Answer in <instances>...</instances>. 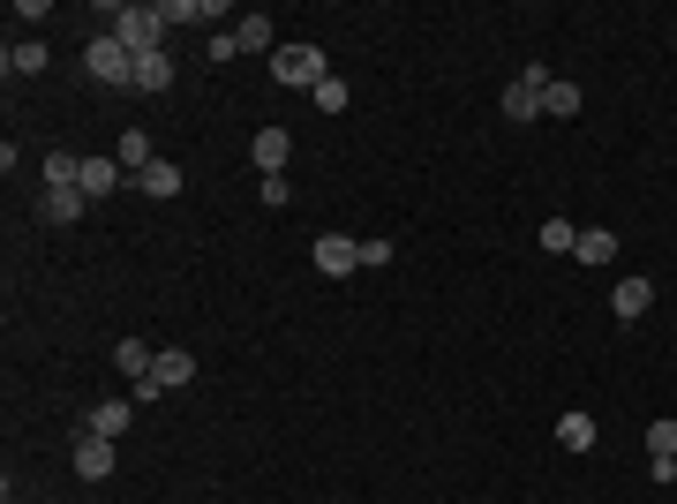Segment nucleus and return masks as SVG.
Wrapping results in <instances>:
<instances>
[{"label":"nucleus","mask_w":677,"mask_h":504,"mask_svg":"<svg viewBox=\"0 0 677 504\" xmlns=\"http://www.w3.org/2000/svg\"><path fill=\"white\" fill-rule=\"evenodd\" d=\"M309 98H316V114H346V84H338V76H324Z\"/></svg>","instance_id":"nucleus-25"},{"label":"nucleus","mask_w":677,"mask_h":504,"mask_svg":"<svg viewBox=\"0 0 677 504\" xmlns=\"http://www.w3.org/2000/svg\"><path fill=\"white\" fill-rule=\"evenodd\" d=\"M114 362H121V377L136 384V377H151V362H159V354H151L143 339H121V346H114Z\"/></svg>","instance_id":"nucleus-19"},{"label":"nucleus","mask_w":677,"mask_h":504,"mask_svg":"<svg viewBox=\"0 0 677 504\" xmlns=\"http://www.w3.org/2000/svg\"><path fill=\"white\" fill-rule=\"evenodd\" d=\"M542 249H550V256H572V249H580V234H572L565 218H550V226H542Z\"/></svg>","instance_id":"nucleus-23"},{"label":"nucleus","mask_w":677,"mask_h":504,"mask_svg":"<svg viewBox=\"0 0 677 504\" xmlns=\"http://www.w3.org/2000/svg\"><path fill=\"white\" fill-rule=\"evenodd\" d=\"M84 189H45L39 196V218H53V226H76V218H84Z\"/></svg>","instance_id":"nucleus-14"},{"label":"nucleus","mask_w":677,"mask_h":504,"mask_svg":"<svg viewBox=\"0 0 677 504\" xmlns=\"http://www.w3.org/2000/svg\"><path fill=\"white\" fill-rule=\"evenodd\" d=\"M136 98H159V90H173V53L166 45H159V53H143V61H136Z\"/></svg>","instance_id":"nucleus-8"},{"label":"nucleus","mask_w":677,"mask_h":504,"mask_svg":"<svg viewBox=\"0 0 677 504\" xmlns=\"http://www.w3.org/2000/svg\"><path fill=\"white\" fill-rule=\"evenodd\" d=\"M287 151H294V136H287V128H256V143H249L256 173H287Z\"/></svg>","instance_id":"nucleus-10"},{"label":"nucleus","mask_w":677,"mask_h":504,"mask_svg":"<svg viewBox=\"0 0 677 504\" xmlns=\"http://www.w3.org/2000/svg\"><path fill=\"white\" fill-rule=\"evenodd\" d=\"M324 76H332V68H324V45H279V53H271V84L316 90Z\"/></svg>","instance_id":"nucleus-3"},{"label":"nucleus","mask_w":677,"mask_h":504,"mask_svg":"<svg viewBox=\"0 0 677 504\" xmlns=\"http://www.w3.org/2000/svg\"><path fill=\"white\" fill-rule=\"evenodd\" d=\"M84 76L98 90H128V84H136V53H128L114 31H98V39L84 45Z\"/></svg>","instance_id":"nucleus-1"},{"label":"nucleus","mask_w":677,"mask_h":504,"mask_svg":"<svg viewBox=\"0 0 677 504\" xmlns=\"http://www.w3.org/2000/svg\"><path fill=\"white\" fill-rule=\"evenodd\" d=\"M580 264H610V256H617V234H602V226H588V234H580Z\"/></svg>","instance_id":"nucleus-21"},{"label":"nucleus","mask_w":677,"mask_h":504,"mask_svg":"<svg viewBox=\"0 0 677 504\" xmlns=\"http://www.w3.org/2000/svg\"><path fill=\"white\" fill-rule=\"evenodd\" d=\"M557 444H565V452H594V415H580V407L557 415Z\"/></svg>","instance_id":"nucleus-16"},{"label":"nucleus","mask_w":677,"mask_h":504,"mask_svg":"<svg viewBox=\"0 0 677 504\" xmlns=\"http://www.w3.org/2000/svg\"><path fill=\"white\" fill-rule=\"evenodd\" d=\"M128 421H136V399H98L84 415V429L90 437H128Z\"/></svg>","instance_id":"nucleus-11"},{"label":"nucleus","mask_w":677,"mask_h":504,"mask_svg":"<svg viewBox=\"0 0 677 504\" xmlns=\"http://www.w3.org/2000/svg\"><path fill=\"white\" fill-rule=\"evenodd\" d=\"M114 39L143 61V53H159V39H166V8H143V0H128V8H114Z\"/></svg>","instance_id":"nucleus-2"},{"label":"nucleus","mask_w":677,"mask_h":504,"mask_svg":"<svg viewBox=\"0 0 677 504\" xmlns=\"http://www.w3.org/2000/svg\"><path fill=\"white\" fill-rule=\"evenodd\" d=\"M316 271H324V279H346V271H362V242H354V234H316Z\"/></svg>","instance_id":"nucleus-6"},{"label":"nucleus","mask_w":677,"mask_h":504,"mask_svg":"<svg viewBox=\"0 0 677 504\" xmlns=\"http://www.w3.org/2000/svg\"><path fill=\"white\" fill-rule=\"evenodd\" d=\"M234 45H241V53H279V23L256 8V15H241V23H234Z\"/></svg>","instance_id":"nucleus-12"},{"label":"nucleus","mask_w":677,"mask_h":504,"mask_svg":"<svg viewBox=\"0 0 677 504\" xmlns=\"http://www.w3.org/2000/svg\"><path fill=\"white\" fill-rule=\"evenodd\" d=\"M76 474H84V482H106V474H114V437H76Z\"/></svg>","instance_id":"nucleus-9"},{"label":"nucleus","mask_w":677,"mask_h":504,"mask_svg":"<svg viewBox=\"0 0 677 504\" xmlns=\"http://www.w3.org/2000/svg\"><path fill=\"white\" fill-rule=\"evenodd\" d=\"M580 106H588V98H580V84H557V76H550V90H542V114H550V121H572Z\"/></svg>","instance_id":"nucleus-18"},{"label":"nucleus","mask_w":677,"mask_h":504,"mask_svg":"<svg viewBox=\"0 0 677 504\" xmlns=\"http://www.w3.org/2000/svg\"><path fill=\"white\" fill-rule=\"evenodd\" d=\"M136 189L166 204V196H181V167H173V159H159V167H143V173H136Z\"/></svg>","instance_id":"nucleus-15"},{"label":"nucleus","mask_w":677,"mask_h":504,"mask_svg":"<svg viewBox=\"0 0 677 504\" xmlns=\"http://www.w3.org/2000/svg\"><path fill=\"white\" fill-rule=\"evenodd\" d=\"M647 309H655V279H617V287H610V317H617V324H640Z\"/></svg>","instance_id":"nucleus-7"},{"label":"nucleus","mask_w":677,"mask_h":504,"mask_svg":"<svg viewBox=\"0 0 677 504\" xmlns=\"http://www.w3.org/2000/svg\"><path fill=\"white\" fill-rule=\"evenodd\" d=\"M542 90H550V68H519L505 84V98H497L505 121H542Z\"/></svg>","instance_id":"nucleus-5"},{"label":"nucleus","mask_w":677,"mask_h":504,"mask_svg":"<svg viewBox=\"0 0 677 504\" xmlns=\"http://www.w3.org/2000/svg\"><path fill=\"white\" fill-rule=\"evenodd\" d=\"M166 23H212L204 0H166Z\"/></svg>","instance_id":"nucleus-26"},{"label":"nucleus","mask_w":677,"mask_h":504,"mask_svg":"<svg viewBox=\"0 0 677 504\" xmlns=\"http://www.w3.org/2000/svg\"><path fill=\"white\" fill-rule=\"evenodd\" d=\"M196 377V354L189 346H166L159 362H151V377H136V407H151V399H166L173 384H189Z\"/></svg>","instance_id":"nucleus-4"},{"label":"nucleus","mask_w":677,"mask_h":504,"mask_svg":"<svg viewBox=\"0 0 677 504\" xmlns=\"http://www.w3.org/2000/svg\"><path fill=\"white\" fill-rule=\"evenodd\" d=\"M114 159H121V173H128V181H136V173H143V167H159V143H151L143 128H128L121 143H114Z\"/></svg>","instance_id":"nucleus-13"},{"label":"nucleus","mask_w":677,"mask_h":504,"mask_svg":"<svg viewBox=\"0 0 677 504\" xmlns=\"http://www.w3.org/2000/svg\"><path fill=\"white\" fill-rule=\"evenodd\" d=\"M362 264H369V271H377V264H391V242H384V234H369V242H362Z\"/></svg>","instance_id":"nucleus-27"},{"label":"nucleus","mask_w":677,"mask_h":504,"mask_svg":"<svg viewBox=\"0 0 677 504\" xmlns=\"http://www.w3.org/2000/svg\"><path fill=\"white\" fill-rule=\"evenodd\" d=\"M647 460H677V421H647Z\"/></svg>","instance_id":"nucleus-22"},{"label":"nucleus","mask_w":677,"mask_h":504,"mask_svg":"<svg viewBox=\"0 0 677 504\" xmlns=\"http://www.w3.org/2000/svg\"><path fill=\"white\" fill-rule=\"evenodd\" d=\"M45 61H53V53H45L39 39H23V45H8V76H39Z\"/></svg>","instance_id":"nucleus-20"},{"label":"nucleus","mask_w":677,"mask_h":504,"mask_svg":"<svg viewBox=\"0 0 677 504\" xmlns=\"http://www.w3.org/2000/svg\"><path fill=\"white\" fill-rule=\"evenodd\" d=\"M256 196L279 211V204H294V181H287V173H264V181H256Z\"/></svg>","instance_id":"nucleus-24"},{"label":"nucleus","mask_w":677,"mask_h":504,"mask_svg":"<svg viewBox=\"0 0 677 504\" xmlns=\"http://www.w3.org/2000/svg\"><path fill=\"white\" fill-rule=\"evenodd\" d=\"M128 173H121V159H84V196H114Z\"/></svg>","instance_id":"nucleus-17"}]
</instances>
